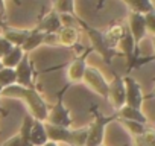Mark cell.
<instances>
[{
    "label": "cell",
    "mask_w": 155,
    "mask_h": 146,
    "mask_svg": "<svg viewBox=\"0 0 155 146\" xmlns=\"http://www.w3.org/2000/svg\"><path fill=\"white\" fill-rule=\"evenodd\" d=\"M23 50H21V47H14L6 56H3L2 59V64H3V67H8V68H15L18 64H20V61L23 59Z\"/></svg>",
    "instance_id": "22"
},
{
    "label": "cell",
    "mask_w": 155,
    "mask_h": 146,
    "mask_svg": "<svg viewBox=\"0 0 155 146\" xmlns=\"http://www.w3.org/2000/svg\"><path fill=\"white\" fill-rule=\"evenodd\" d=\"M152 43H153V49H155V35H153V38H152ZM153 59H155V56H153Z\"/></svg>",
    "instance_id": "34"
},
{
    "label": "cell",
    "mask_w": 155,
    "mask_h": 146,
    "mask_svg": "<svg viewBox=\"0 0 155 146\" xmlns=\"http://www.w3.org/2000/svg\"><path fill=\"white\" fill-rule=\"evenodd\" d=\"M12 49H14V46H12L8 40H5L2 35H0V59H2L3 56H6Z\"/></svg>",
    "instance_id": "28"
},
{
    "label": "cell",
    "mask_w": 155,
    "mask_h": 146,
    "mask_svg": "<svg viewBox=\"0 0 155 146\" xmlns=\"http://www.w3.org/2000/svg\"><path fill=\"white\" fill-rule=\"evenodd\" d=\"M90 111L94 116V120L87 126L88 128V138H87V144L85 146H101L102 141H104V137H105V128H107V125L111 120H114L117 116L107 117V116L101 114L97 105H91L90 107Z\"/></svg>",
    "instance_id": "2"
},
{
    "label": "cell",
    "mask_w": 155,
    "mask_h": 146,
    "mask_svg": "<svg viewBox=\"0 0 155 146\" xmlns=\"http://www.w3.org/2000/svg\"><path fill=\"white\" fill-rule=\"evenodd\" d=\"M120 122H122V123H123V126L131 132V135H132V137H137V135L143 134V132H144V129H146V125L138 123V122H132V120H120Z\"/></svg>",
    "instance_id": "27"
},
{
    "label": "cell",
    "mask_w": 155,
    "mask_h": 146,
    "mask_svg": "<svg viewBox=\"0 0 155 146\" xmlns=\"http://www.w3.org/2000/svg\"><path fill=\"white\" fill-rule=\"evenodd\" d=\"M3 67V64H2V61H0V68H2Z\"/></svg>",
    "instance_id": "35"
},
{
    "label": "cell",
    "mask_w": 155,
    "mask_h": 146,
    "mask_svg": "<svg viewBox=\"0 0 155 146\" xmlns=\"http://www.w3.org/2000/svg\"><path fill=\"white\" fill-rule=\"evenodd\" d=\"M126 32V28L123 25H113L105 34H104V38H105V43L110 49H114L117 47L119 41L122 40V37L125 35Z\"/></svg>",
    "instance_id": "16"
},
{
    "label": "cell",
    "mask_w": 155,
    "mask_h": 146,
    "mask_svg": "<svg viewBox=\"0 0 155 146\" xmlns=\"http://www.w3.org/2000/svg\"><path fill=\"white\" fill-rule=\"evenodd\" d=\"M153 95H155V88H153Z\"/></svg>",
    "instance_id": "36"
},
{
    "label": "cell",
    "mask_w": 155,
    "mask_h": 146,
    "mask_svg": "<svg viewBox=\"0 0 155 146\" xmlns=\"http://www.w3.org/2000/svg\"><path fill=\"white\" fill-rule=\"evenodd\" d=\"M101 146H104V144H101Z\"/></svg>",
    "instance_id": "39"
},
{
    "label": "cell",
    "mask_w": 155,
    "mask_h": 146,
    "mask_svg": "<svg viewBox=\"0 0 155 146\" xmlns=\"http://www.w3.org/2000/svg\"><path fill=\"white\" fill-rule=\"evenodd\" d=\"M144 22H146V29L155 35V9L144 14Z\"/></svg>",
    "instance_id": "29"
},
{
    "label": "cell",
    "mask_w": 155,
    "mask_h": 146,
    "mask_svg": "<svg viewBox=\"0 0 155 146\" xmlns=\"http://www.w3.org/2000/svg\"><path fill=\"white\" fill-rule=\"evenodd\" d=\"M53 11L56 14H68L76 15L74 11V0H53Z\"/></svg>",
    "instance_id": "23"
},
{
    "label": "cell",
    "mask_w": 155,
    "mask_h": 146,
    "mask_svg": "<svg viewBox=\"0 0 155 146\" xmlns=\"http://www.w3.org/2000/svg\"><path fill=\"white\" fill-rule=\"evenodd\" d=\"M6 14V5H5V0H0V22H2V18L5 17Z\"/></svg>",
    "instance_id": "31"
},
{
    "label": "cell",
    "mask_w": 155,
    "mask_h": 146,
    "mask_svg": "<svg viewBox=\"0 0 155 146\" xmlns=\"http://www.w3.org/2000/svg\"><path fill=\"white\" fill-rule=\"evenodd\" d=\"M0 26H2V37L5 40H8L14 47H21L25 44L26 38L29 37V32H31V31L8 28V26H5V23H0Z\"/></svg>",
    "instance_id": "14"
},
{
    "label": "cell",
    "mask_w": 155,
    "mask_h": 146,
    "mask_svg": "<svg viewBox=\"0 0 155 146\" xmlns=\"http://www.w3.org/2000/svg\"><path fill=\"white\" fill-rule=\"evenodd\" d=\"M123 82H125V91H126V105L131 108L140 110L143 105V101H144V96L141 93V87L131 76H125Z\"/></svg>",
    "instance_id": "7"
},
{
    "label": "cell",
    "mask_w": 155,
    "mask_h": 146,
    "mask_svg": "<svg viewBox=\"0 0 155 146\" xmlns=\"http://www.w3.org/2000/svg\"><path fill=\"white\" fill-rule=\"evenodd\" d=\"M90 50H87L82 56L76 58L67 68V79L68 82L78 84V82H82L84 81V75H85V70H87V55Z\"/></svg>",
    "instance_id": "10"
},
{
    "label": "cell",
    "mask_w": 155,
    "mask_h": 146,
    "mask_svg": "<svg viewBox=\"0 0 155 146\" xmlns=\"http://www.w3.org/2000/svg\"><path fill=\"white\" fill-rule=\"evenodd\" d=\"M15 2H18V0H15Z\"/></svg>",
    "instance_id": "38"
},
{
    "label": "cell",
    "mask_w": 155,
    "mask_h": 146,
    "mask_svg": "<svg viewBox=\"0 0 155 146\" xmlns=\"http://www.w3.org/2000/svg\"><path fill=\"white\" fill-rule=\"evenodd\" d=\"M67 88V85H65ZM65 88L61 91V95L58 96V101L56 104L49 110V114H47V119L44 123H49V125H55V126H61V128H70L71 126V117H70V113L68 110L65 108L64 105V99H62V93L65 91Z\"/></svg>",
    "instance_id": "4"
},
{
    "label": "cell",
    "mask_w": 155,
    "mask_h": 146,
    "mask_svg": "<svg viewBox=\"0 0 155 146\" xmlns=\"http://www.w3.org/2000/svg\"><path fill=\"white\" fill-rule=\"evenodd\" d=\"M116 116H117L120 120H132V122H138V123H143V125L147 123V119H146V116L141 113V110L131 108V107H128V105H125L123 108H120Z\"/></svg>",
    "instance_id": "17"
},
{
    "label": "cell",
    "mask_w": 155,
    "mask_h": 146,
    "mask_svg": "<svg viewBox=\"0 0 155 146\" xmlns=\"http://www.w3.org/2000/svg\"><path fill=\"white\" fill-rule=\"evenodd\" d=\"M34 122H35V119L28 113V114L25 116V119H23V123H21L20 132H18L21 146H32V144H31V129H32Z\"/></svg>",
    "instance_id": "20"
},
{
    "label": "cell",
    "mask_w": 155,
    "mask_h": 146,
    "mask_svg": "<svg viewBox=\"0 0 155 146\" xmlns=\"http://www.w3.org/2000/svg\"><path fill=\"white\" fill-rule=\"evenodd\" d=\"M2 146H21V141H20L18 134H17V135H14V137H11L9 140H6Z\"/></svg>",
    "instance_id": "30"
},
{
    "label": "cell",
    "mask_w": 155,
    "mask_h": 146,
    "mask_svg": "<svg viewBox=\"0 0 155 146\" xmlns=\"http://www.w3.org/2000/svg\"><path fill=\"white\" fill-rule=\"evenodd\" d=\"M117 47L120 49V53L126 56V61H128V70H131L132 67H135V49H137V44H135L132 35L129 34L128 28H126L125 35H123L122 40L119 41Z\"/></svg>",
    "instance_id": "11"
},
{
    "label": "cell",
    "mask_w": 155,
    "mask_h": 146,
    "mask_svg": "<svg viewBox=\"0 0 155 146\" xmlns=\"http://www.w3.org/2000/svg\"><path fill=\"white\" fill-rule=\"evenodd\" d=\"M2 98H17V99H23L28 105L29 114L40 122H46L47 114L50 107L46 104V101L43 99V96L38 93V90L35 87H21V85H11L2 90Z\"/></svg>",
    "instance_id": "1"
},
{
    "label": "cell",
    "mask_w": 155,
    "mask_h": 146,
    "mask_svg": "<svg viewBox=\"0 0 155 146\" xmlns=\"http://www.w3.org/2000/svg\"><path fill=\"white\" fill-rule=\"evenodd\" d=\"M108 101L114 107L116 111L123 108L126 105V91H125V82L123 78L119 75H114V79L108 84Z\"/></svg>",
    "instance_id": "6"
},
{
    "label": "cell",
    "mask_w": 155,
    "mask_h": 146,
    "mask_svg": "<svg viewBox=\"0 0 155 146\" xmlns=\"http://www.w3.org/2000/svg\"><path fill=\"white\" fill-rule=\"evenodd\" d=\"M2 90H3V88L0 87V98H2ZM0 114H2V116H6L8 113H6V111H3V110H2V107H0Z\"/></svg>",
    "instance_id": "32"
},
{
    "label": "cell",
    "mask_w": 155,
    "mask_h": 146,
    "mask_svg": "<svg viewBox=\"0 0 155 146\" xmlns=\"http://www.w3.org/2000/svg\"><path fill=\"white\" fill-rule=\"evenodd\" d=\"M56 35H58V43L65 47H73L78 43V40H79V32H78L74 26L61 28V31Z\"/></svg>",
    "instance_id": "15"
},
{
    "label": "cell",
    "mask_w": 155,
    "mask_h": 146,
    "mask_svg": "<svg viewBox=\"0 0 155 146\" xmlns=\"http://www.w3.org/2000/svg\"><path fill=\"white\" fill-rule=\"evenodd\" d=\"M155 143V129L146 128L143 134L134 137V146H152Z\"/></svg>",
    "instance_id": "26"
},
{
    "label": "cell",
    "mask_w": 155,
    "mask_h": 146,
    "mask_svg": "<svg viewBox=\"0 0 155 146\" xmlns=\"http://www.w3.org/2000/svg\"><path fill=\"white\" fill-rule=\"evenodd\" d=\"M0 23H2V22H0Z\"/></svg>",
    "instance_id": "40"
},
{
    "label": "cell",
    "mask_w": 155,
    "mask_h": 146,
    "mask_svg": "<svg viewBox=\"0 0 155 146\" xmlns=\"http://www.w3.org/2000/svg\"><path fill=\"white\" fill-rule=\"evenodd\" d=\"M47 134H46V128H44V122L35 120L31 129V144L32 146H43L44 143H47Z\"/></svg>",
    "instance_id": "19"
},
{
    "label": "cell",
    "mask_w": 155,
    "mask_h": 146,
    "mask_svg": "<svg viewBox=\"0 0 155 146\" xmlns=\"http://www.w3.org/2000/svg\"><path fill=\"white\" fill-rule=\"evenodd\" d=\"M84 82L88 85L90 90H93L96 95L102 96L104 99H108V82L104 78L99 68L88 65L84 75Z\"/></svg>",
    "instance_id": "5"
},
{
    "label": "cell",
    "mask_w": 155,
    "mask_h": 146,
    "mask_svg": "<svg viewBox=\"0 0 155 146\" xmlns=\"http://www.w3.org/2000/svg\"><path fill=\"white\" fill-rule=\"evenodd\" d=\"M43 146H59L58 143H53V141H47V143H44Z\"/></svg>",
    "instance_id": "33"
},
{
    "label": "cell",
    "mask_w": 155,
    "mask_h": 146,
    "mask_svg": "<svg viewBox=\"0 0 155 146\" xmlns=\"http://www.w3.org/2000/svg\"><path fill=\"white\" fill-rule=\"evenodd\" d=\"M123 2L131 8V12H138L143 15L155 9L150 0H123Z\"/></svg>",
    "instance_id": "21"
},
{
    "label": "cell",
    "mask_w": 155,
    "mask_h": 146,
    "mask_svg": "<svg viewBox=\"0 0 155 146\" xmlns=\"http://www.w3.org/2000/svg\"><path fill=\"white\" fill-rule=\"evenodd\" d=\"M70 137H71L70 146H85L87 144V138H88V128L70 129Z\"/></svg>",
    "instance_id": "25"
},
{
    "label": "cell",
    "mask_w": 155,
    "mask_h": 146,
    "mask_svg": "<svg viewBox=\"0 0 155 146\" xmlns=\"http://www.w3.org/2000/svg\"><path fill=\"white\" fill-rule=\"evenodd\" d=\"M62 25H61V20H59V14H56L55 11H50L47 15H44L38 25H37V31L49 35V34H58L61 31Z\"/></svg>",
    "instance_id": "12"
},
{
    "label": "cell",
    "mask_w": 155,
    "mask_h": 146,
    "mask_svg": "<svg viewBox=\"0 0 155 146\" xmlns=\"http://www.w3.org/2000/svg\"><path fill=\"white\" fill-rule=\"evenodd\" d=\"M17 84V76H15V68H8L2 67L0 68V87L6 88L11 85Z\"/></svg>",
    "instance_id": "24"
},
{
    "label": "cell",
    "mask_w": 155,
    "mask_h": 146,
    "mask_svg": "<svg viewBox=\"0 0 155 146\" xmlns=\"http://www.w3.org/2000/svg\"><path fill=\"white\" fill-rule=\"evenodd\" d=\"M78 23H79V25L87 31V34H88V37H90V41H91L93 49H94V50H97V52L101 53V56L105 59V62H107L108 65H111V59H113V56L119 55V52H116L114 49H110V47L107 46L105 38H104V34H102L101 31H97V29H94V28H90V26H88L85 22H82L79 17H78Z\"/></svg>",
    "instance_id": "3"
},
{
    "label": "cell",
    "mask_w": 155,
    "mask_h": 146,
    "mask_svg": "<svg viewBox=\"0 0 155 146\" xmlns=\"http://www.w3.org/2000/svg\"><path fill=\"white\" fill-rule=\"evenodd\" d=\"M128 31L132 35L135 44H138L144 38V35L147 32L144 15L143 14H138V12H129V17H128Z\"/></svg>",
    "instance_id": "9"
},
{
    "label": "cell",
    "mask_w": 155,
    "mask_h": 146,
    "mask_svg": "<svg viewBox=\"0 0 155 146\" xmlns=\"http://www.w3.org/2000/svg\"><path fill=\"white\" fill-rule=\"evenodd\" d=\"M152 146H155V143H153V144H152Z\"/></svg>",
    "instance_id": "37"
},
{
    "label": "cell",
    "mask_w": 155,
    "mask_h": 146,
    "mask_svg": "<svg viewBox=\"0 0 155 146\" xmlns=\"http://www.w3.org/2000/svg\"><path fill=\"white\" fill-rule=\"evenodd\" d=\"M15 76H17V85L21 87H34V68L29 61L28 53L23 55V59L15 67Z\"/></svg>",
    "instance_id": "8"
},
{
    "label": "cell",
    "mask_w": 155,
    "mask_h": 146,
    "mask_svg": "<svg viewBox=\"0 0 155 146\" xmlns=\"http://www.w3.org/2000/svg\"><path fill=\"white\" fill-rule=\"evenodd\" d=\"M46 128V134H47V140L53 141V143H62V144H68L71 143V137H70V128H61V126H55V125H49L44 123Z\"/></svg>",
    "instance_id": "13"
},
{
    "label": "cell",
    "mask_w": 155,
    "mask_h": 146,
    "mask_svg": "<svg viewBox=\"0 0 155 146\" xmlns=\"http://www.w3.org/2000/svg\"><path fill=\"white\" fill-rule=\"evenodd\" d=\"M44 40H46V34H43V32H40V31H37V29H31L29 37L26 38L25 44L21 46L23 53H29V52H32L34 49L40 47L41 44H44Z\"/></svg>",
    "instance_id": "18"
}]
</instances>
